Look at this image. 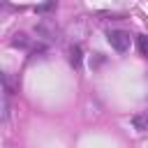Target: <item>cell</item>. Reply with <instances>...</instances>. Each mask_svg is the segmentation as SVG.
I'll return each instance as SVG.
<instances>
[{
	"label": "cell",
	"mask_w": 148,
	"mask_h": 148,
	"mask_svg": "<svg viewBox=\"0 0 148 148\" xmlns=\"http://www.w3.org/2000/svg\"><path fill=\"white\" fill-rule=\"evenodd\" d=\"M81 58H83V56H81V46H72V51H69V62H72L76 69L81 67Z\"/></svg>",
	"instance_id": "4"
},
{
	"label": "cell",
	"mask_w": 148,
	"mask_h": 148,
	"mask_svg": "<svg viewBox=\"0 0 148 148\" xmlns=\"http://www.w3.org/2000/svg\"><path fill=\"white\" fill-rule=\"evenodd\" d=\"M136 46H139L141 56H148V35H139L136 37Z\"/></svg>",
	"instance_id": "5"
},
{
	"label": "cell",
	"mask_w": 148,
	"mask_h": 148,
	"mask_svg": "<svg viewBox=\"0 0 148 148\" xmlns=\"http://www.w3.org/2000/svg\"><path fill=\"white\" fill-rule=\"evenodd\" d=\"M132 127L136 132H148V111H139L132 116Z\"/></svg>",
	"instance_id": "2"
},
{
	"label": "cell",
	"mask_w": 148,
	"mask_h": 148,
	"mask_svg": "<svg viewBox=\"0 0 148 148\" xmlns=\"http://www.w3.org/2000/svg\"><path fill=\"white\" fill-rule=\"evenodd\" d=\"M106 39H109V44H111L118 53H125V51L130 49V35L123 32V30H111V32L106 35Z\"/></svg>",
	"instance_id": "1"
},
{
	"label": "cell",
	"mask_w": 148,
	"mask_h": 148,
	"mask_svg": "<svg viewBox=\"0 0 148 148\" xmlns=\"http://www.w3.org/2000/svg\"><path fill=\"white\" fill-rule=\"evenodd\" d=\"M56 7V0H51V2H44V5H39L37 7V12H49V9H53Z\"/></svg>",
	"instance_id": "6"
},
{
	"label": "cell",
	"mask_w": 148,
	"mask_h": 148,
	"mask_svg": "<svg viewBox=\"0 0 148 148\" xmlns=\"http://www.w3.org/2000/svg\"><path fill=\"white\" fill-rule=\"evenodd\" d=\"M12 46H16V49H28V46H30V37L23 35V32H16L14 39H12Z\"/></svg>",
	"instance_id": "3"
}]
</instances>
